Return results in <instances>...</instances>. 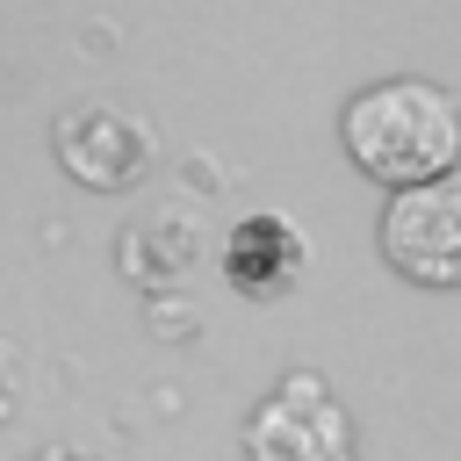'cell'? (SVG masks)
Masks as SVG:
<instances>
[{
  "label": "cell",
  "mask_w": 461,
  "mask_h": 461,
  "mask_svg": "<svg viewBox=\"0 0 461 461\" xmlns=\"http://www.w3.org/2000/svg\"><path fill=\"white\" fill-rule=\"evenodd\" d=\"M382 259L418 288H461V166L411 180V187H389Z\"/></svg>",
  "instance_id": "obj_2"
},
{
  "label": "cell",
  "mask_w": 461,
  "mask_h": 461,
  "mask_svg": "<svg viewBox=\"0 0 461 461\" xmlns=\"http://www.w3.org/2000/svg\"><path fill=\"white\" fill-rule=\"evenodd\" d=\"M339 137L346 158L382 187L432 180L461 166V94H447L439 79H375L346 101Z\"/></svg>",
  "instance_id": "obj_1"
},
{
  "label": "cell",
  "mask_w": 461,
  "mask_h": 461,
  "mask_svg": "<svg viewBox=\"0 0 461 461\" xmlns=\"http://www.w3.org/2000/svg\"><path fill=\"white\" fill-rule=\"evenodd\" d=\"M303 267H310V245H303V223H295V216H281V209H252V216L230 230L223 274H230L252 303L288 295V288L303 281Z\"/></svg>",
  "instance_id": "obj_5"
},
{
  "label": "cell",
  "mask_w": 461,
  "mask_h": 461,
  "mask_svg": "<svg viewBox=\"0 0 461 461\" xmlns=\"http://www.w3.org/2000/svg\"><path fill=\"white\" fill-rule=\"evenodd\" d=\"M245 461H353V418L324 375H288L245 418Z\"/></svg>",
  "instance_id": "obj_3"
},
{
  "label": "cell",
  "mask_w": 461,
  "mask_h": 461,
  "mask_svg": "<svg viewBox=\"0 0 461 461\" xmlns=\"http://www.w3.org/2000/svg\"><path fill=\"white\" fill-rule=\"evenodd\" d=\"M158 144H151V122L115 108V101H86L58 122V166L86 187V194H122L151 173Z\"/></svg>",
  "instance_id": "obj_4"
},
{
  "label": "cell",
  "mask_w": 461,
  "mask_h": 461,
  "mask_svg": "<svg viewBox=\"0 0 461 461\" xmlns=\"http://www.w3.org/2000/svg\"><path fill=\"white\" fill-rule=\"evenodd\" d=\"M43 461H101V454H79V447H72V454H43Z\"/></svg>",
  "instance_id": "obj_7"
},
{
  "label": "cell",
  "mask_w": 461,
  "mask_h": 461,
  "mask_svg": "<svg viewBox=\"0 0 461 461\" xmlns=\"http://www.w3.org/2000/svg\"><path fill=\"white\" fill-rule=\"evenodd\" d=\"M22 411V360H14V346L0 339V425Z\"/></svg>",
  "instance_id": "obj_6"
}]
</instances>
